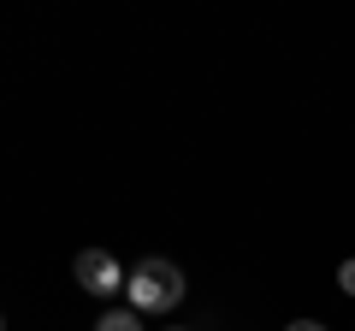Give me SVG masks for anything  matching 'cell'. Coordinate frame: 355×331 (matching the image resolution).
I'll list each match as a JSON object with an SVG mask.
<instances>
[{
  "mask_svg": "<svg viewBox=\"0 0 355 331\" xmlns=\"http://www.w3.org/2000/svg\"><path fill=\"white\" fill-rule=\"evenodd\" d=\"M284 331H326V325H320V319H291Z\"/></svg>",
  "mask_w": 355,
  "mask_h": 331,
  "instance_id": "cell-5",
  "label": "cell"
},
{
  "mask_svg": "<svg viewBox=\"0 0 355 331\" xmlns=\"http://www.w3.org/2000/svg\"><path fill=\"white\" fill-rule=\"evenodd\" d=\"M77 284H83L89 296H113V290H125V272H119V260L107 255V249H83L77 255Z\"/></svg>",
  "mask_w": 355,
  "mask_h": 331,
  "instance_id": "cell-2",
  "label": "cell"
},
{
  "mask_svg": "<svg viewBox=\"0 0 355 331\" xmlns=\"http://www.w3.org/2000/svg\"><path fill=\"white\" fill-rule=\"evenodd\" d=\"M125 290H130V307H137V314H166V307L184 302V272H178L172 260H142Z\"/></svg>",
  "mask_w": 355,
  "mask_h": 331,
  "instance_id": "cell-1",
  "label": "cell"
},
{
  "mask_svg": "<svg viewBox=\"0 0 355 331\" xmlns=\"http://www.w3.org/2000/svg\"><path fill=\"white\" fill-rule=\"evenodd\" d=\"M338 284H343V296H355V260H343V267H338Z\"/></svg>",
  "mask_w": 355,
  "mask_h": 331,
  "instance_id": "cell-4",
  "label": "cell"
},
{
  "mask_svg": "<svg viewBox=\"0 0 355 331\" xmlns=\"http://www.w3.org/2000/svg\"><path fill=\"white\" fill-rule=\"evenodd\" d=\"M95 331H142V319H137V307H119V314L95 319Z\"/></svg>",
  "mask_w": 355,
  "mask_h": 331,
  "instance_id": "cell-3",
  "label": "cell"
},
{
  "mask_svg": "<svg viewBox=\"0 0 355 331\" xmlns=\"http://www.w3.org/2000/svg\"><path fill=\"white\" fill-rule=\"evenodd\" d=\"M0 331H6V319H0Z\"/></svg>",
  "mask_w": 355,
  "mask_h": 331,
  "instance_id": "cell-6",
  "label": "cell"
}]
</instances>
